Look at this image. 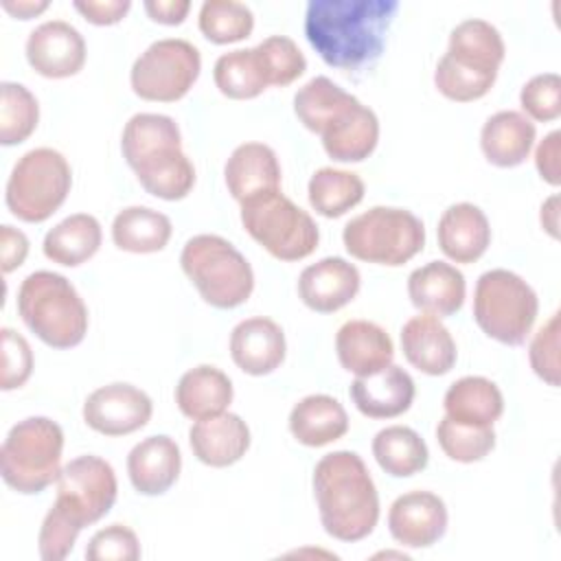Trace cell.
<instances>
[{
	"instance_id": "1",
	"label": "cell",
	"mask_w": 561,
	"mask_h": 561,
	"mask_svg": "<svg viewBox=\"0 0 561 561\" xmlns=\"http://www.w3.org/2000/svg\"><path fill=\"white\" fill-rule=\"evenodd\" d=\"M397 11V0H311L305 35L327 66L357 72L381 57Z\"/></svg>"
},
{
	"instance_id": "2",
	"label": "cell",
	"mask_w": 561,
	"mask_h": 561,
	"mask_svg": "<svg viewBox=\"0 0 561 561\" xmlns=\"http://www.w3.org/2000/svg\"><path fill=\"white\" fill-rule=\"evenodd\" d=\"M116 493V473L107 460L94 454L72 458L57 478V500L42 522L39 557L44 561L66 559L79 533L110 513Z\"/></svg>"
},
{
	"instance_id": "3",
	"label": "cell",
	"mask_w": 561,
	"mask_h": 561,
	"mask_svg": "<svg viewBox=\"0 0 561 561\" xmlns=\"http://www.w3.org/2000/svg\"><path fill=\"white\" fill-rule=\"evenodd\" d=\"M311 484L327 535L340 541H359L375 530L379 495L359 454L340 449L322 456Z\"/></svg>"
},
{
	"instance_id": "4",
	"label": "cell",
	"mask_w": 561,
	"mask_h": 561,
	"mask_svg": "<svg viewBox=\"0 0 561 561\" xmlns=\"http://www.w3.org/2000/svg\"><path fill=\"white\" fill-rule=\"evenodd\" d=\"M504 55V39L491 22L462 20L449 33L447 53L434 70V85L449 101H478L493 88Z\"/></svg>"
},
{
	"instance_id": "5",
	"label": "cell",
	"mask_w": 561,
	"mask_h": 561,
	"mask_svg": "<svg viewBox=\"0 0 561 561\" xmlns=\"http://www.w3.org/2000/svg\"><path fill=\"white\" fill-rule=\"evenodd\" d=\"M18 313L53 348H72L88 333V307L75 285L57 272L39 270L22 280Z\"/></svg>"
},
{
	"instance_id": "6",
	"label": "cell",
	"mask_w": 561,
	"mask_h": 561,
	"mask_svg": "<svg viewBox=\"0 0 561 561\" xmlns=\"http://www.w3.org/2000/svg\"><path fill=\"white\" fill-rule=\"evenodd\" d=\"M64 430L48 416L18 421L0 447V473L7 486L33 495L61 473Z\"/></svg>"
},
{
	"instance_id": "7",
	"label": "cell",
	"mask_w": 561,
	"mask_h": 561,
	"mask_svg": "<svg viewBox=\"0 0 561 561\" xmlns=\"http://www.w3.org/2000/svg\"><path fill=\"white\" fill-rule=\"evenodd\" d=\"M180 265L204 302L217 309L243 305L254 289L252 265L219 234L191 237L182 248Z\"/></svg>"
},
{
	"instance_id": "8",
	"label": "cell",
	"mask_w": 561,
	"mask_h": 561,
	"mask_svg": "<svg viewBox=\"0 0 561 561\" xmlns=\"http://www.w3.org/2000/svg\"><path fill=\"white\" fill-rule=\"evenodd\" d=\"M342 241L357 261L397 267L423 250L425 228L408 208L373 206L344 226Z\"/></svg>"
},
{
	"instance_id": "9",
	"label": "cell",
	"mask_w": 561,
	"mask_h": 561,
	"mask_svg": "<svg viewBox=\"0 0 561 561\" xmlns=\"http://www.w3.org/2000/svg\"><path fill=\"white\" fill-rule=\"evenodd\" d=\"M539 313L535 289L511 270L480 274L473 289V320L493 340L519 346L533 331Z\"/></svg>"
},
{
	"instance_id": "10",
	"label": "cell",
	"mask_w": 561,
	"mask_h": 561,
	"mask_svg": "<svg viewBox=\"0 0 561 561\" xmlns=\"http://www.w3.org/2000/svg\"><path fill=\"white\" fill-rule=\"evenodd\" d=\"M72 171L68 160L50 147L26 151L7 180L4 202L13 217L39 224L46 221L68 197Z\"/></svg>"
},
{
	"instance_id": "11",
	"label": "cell",
	"mask_w": 561,
	"mask_h": 561,
	"mask_svg": "<svg viewBox=\"0 0 561 561\" xmlns=\"http://www.w3.org/2000/svg\"><path fill=\"white\" fill-rule=\"evenodd\" d=\"M241 224L245 232L278 261H300L309 256L320 241V230L311 215L280 191L243 202Z\"/></svg>"
},
{
	"instance_id": "12",
	"label": "cell",
	"mask_w": 561,
	"mask_h": 561,
	"mask_svg": "<svg viewBox=\"0 0 561 561\" xmlns=\"http://www.w3.org/2000/svg\"><path fill=\"white\" fill-rule=\"evenodd\" d=\"M202 55L195 44L180 37H164L145 48L131 66V90L145 101H180L197 81Z\"/></svg>"
},
{
	"instance_id": "13",
	"label": "cell",
	"mask_w": 561,
	"mask_h": 561,
	"mask_svg": "<svg viewBox=\"0 0 561 561\" xmlns=\"http://www.w3.org/2000/svg\"><path fill=\"white\" fill-rule=\"evenodd\" d=\"M153 403L149 394L131 383H107L88 394L83 421L103 436H125L149 423Z\"/></svg>"
},
{
	"instance_id": "14",
	"label": "cell",
	"mask_w": 561,
	"mask_h": 561,
	"mask_svg": "<svg viewBox=\"0 0 561 561\" xmlns=\"http://www.w3.org/2000/svg\"><path fill=\"white\" fill-rule=\"evenodd\" d=\"M26 59L37 75L66 79L83 68L85 39L70 22L48 20L28 33Z\"/></svg>"
},
{
	"instance_id": "15",
	"label": "cell",
	"mask_w": 561,
	"mask_h": 561,
	"mask_svg": "<svg viewBox=\"0 0 561 561\" xmlns=\"http://www.w3.org/2000/svg\"><path fill=\"white\" fill-rule=\"evenodd\" d=\"M447 506L432 491H408L388 508V530L399 546L430 548L447 530Z\"/></svg>"
},
{
	"instance_id": "16",
	"label": "cell",
	"mask_w": 561,
	"mask_h": 561,
	"mask_svg": "<svg viewBox=\"0 0 561 561\" xmlns=\"http://www.w3.org/2000/svg\"><path fill=\"white\" fill-rule=\"evenodd\" d=\"M359 110L362 103L357 96L322 75L309 79L294 94V112L298 121L322 140L342 129Z\"/></svg>"
},
{
	"instance_id": "17",
	"label": "cell",
	"mask_w": 561,
	"mask_h": 561,
	"mask_svg": "<svg viewBox=\"0 0 561 561\" xmlns=\"http://www.w3.org/2000/svg\"><path fill=\"white\" fill-rule=\"evenodd\" d=\"M359 285L362 276L353 263L342 256H324L300 272L298 296L309 309L333 313L357 296Z\"/></svg>"
},
{
	"instance_id": "18",
	"label": "cell",
	"mask_w": 561,
	"mask_h": 561,
	"mask_svg": "<svg viewBox=\"0 0 561 561\" xmlns=\"http://www.w3.org/2000/svg\"><path fill=\"white\" fill-rule=\"evenodd\" d=\"M285 333L278 322L265 316L241 320L230 333L232 362L252 377L274 373L285 359Z\"/></svg>"
},
{
	"instance_id": "19",
	"label": "cell",
	"mask_w": 561,
	"mask_h": 561,
	"mask_svg": "<svg viewBox=\"0 0 561 561\" xmlns=\"http://www.w3.org/2000/svg\"><path fill=\"white\" fill-rule=\"evenodd\" d=\"M348 394L364 416L394 419L410 410L416 388L408 370L397 364H388L373 375L355 377Z\"/></svg>"
},
{
	"instance_id": "20",
	"label": "cell",
	"mask_w": 561,
	"mask_h": 561,
	"mask_svg": "<svg viewBox=\"0 0 561 561\" xmlns=\"http://www.w3.org/2000/svg\"><path fill=\"white\" fill-rule=\"evenodd\" d=\"M182 454L167 434L147 436L127 454V473L140 495H162L180 478Z\"/></svg>"
},
{
	"instance_id": "21",
	"label": "cell",
	"mask_w": 561,
	"mask_h": 561,
	"mask_svg": "<svg viewBox=\"0 0 561 561\" xmlns=\"http://www.w3.org/2000/svg\"><path fill=\"white\" fill-rule=\"evenodd\" d=\"M401 351L410 366L438 377L456 364V342L449 329L434 316H414L401 329Z\"/></svg>"
},
{
	"instance_id": "22",
	"label": "cell",
	"mask_w": 561,
	"mask_h": 561,
	"mask_svg": "<svg viewBox=\"0 0 561 561\" xmlns=\"http://www.w3.org/2000/svg\"><path fill=\"white\" fill-rule=\"evenodd\" d=\"M188 443L199 462L221 469L245 456L250 447V427L239 414L221 412L195 421L188 430Z\"/></svg>"
},
{
	"instance_id": "23",
	"label": "cell",
	"mask_w": 561,
	"mask_h": 561,
	"mask_svg": "<svg viewBox=\"0 0 561 561\" xmlns=\"http://www.w3.org/2000/svg\"><path fill=\"white\" fill-rule=\"evenodd\" d=\"M224 178L228 193L239 202H248L263 193L280 191V164L272 147L263 142L239 145L226 167Z\"/></svg>"
},
{
	"instance_id": "24",
	"label": "cell",
	"mask_w": 561,
	"mask_h": 561,
	"mask_svg": "<svg viewBox=\"0 0 561 561\" xmlns=\"http://www.w3.org/2000/svg\"><path fill=\"white\" fill-rule=\"evenodd\" d=\"M467 294L462 272L445 261H430L408 276V296L412 305L434 318L456 313Z\"/></svg>"
},
{
	"instance_id": "25",
	"label": "cell",
	"mask_w": 561,
	"mask_h": 561,
	"mask_svg": "<svg viewBox=\"0 0 561 561\" xmlns=\"http://www.w3.org/2000/svg\"><path fill=\"white\" fill-rule=\"evenodd\" d=\"M335 353L344 370L366 377L392 364L394 344L383 327L370 320H348L335 333Z\"/></svg>"
},
{
	"instance_id": "26",
	"label": "cell",
	"mask_w": 561,
	"mask_h": 561,
	"mask_svg": "<svg viewBox=\"0 0 561 561\" xmlns=\"http://www.w3.org/2000/svg\"><path fill=\"white\" fill-rule=\"evenodd\" d=\"M436 237L443 254L449 261L473 263L491 243V226L482 208L469 202H458L443 210Z\"/></svg>"
},
{
	"instance_id": "27",
	"label": "cell",
	"mask_w": 561,
	"mask_h": 561,
	"mask_svg": "<svg viewBox=\"0 0 561 561\" xmlns=\"http://www.w3.org/2000/svg\"><path fill=\"white\" fill-rule=\"evenodd\" d=\"M535 138V123L526 114L517 110H502L489 116L482 125L480 149L493 167L511 169L530 156Z\"/></svg>"
},
{
	"instance_id": "28",
	"label": "cell",
	"mask_w": 561,
	"mask_h": 561,
	"mask_svg": "<svg viewBox=\"0 0 561 561\" xmlns=\"http://www.w3.org/2000/svg\"><path fill=\"white\" fill-rule=\"evenodd\" d=\"M232 397L234 390L230 377L213 364H199L186 370L175 386V403L180 412L193 421L226 412Z\"/></svg>"
},
{
	"instance_id": "29",
	"label": "cell",
	"mask_w": 561,
	"mask_h": 561,
	"mask_svg": "<svg viewBox=\"0 0 561 561\" xmlns=\"http://www.w3.org/2000/svg\"><path fill=\"white\" fill-rule=\"evenodd\" d=\"M291 436L307 447H324L348 432L342 403L329 394H307L289 412Z\"/></svg>"
},
{
	"instance_id": "30",
	"label": "cell",
	"mask_w": 561,
	"mask_h": 561,
	"mask_svg": "<svg viewBox=\"0 0 561 561\" xmlns=\"http://www.w3.org/2000/svg\"><path fill=\"white\" fill-rule=\"evenodd\" d=\"M445 416L467 425H493L504 412L500 388L480 375L456 379L443 399Z\"/></svg>"
},
{
	"instance_id": "31",
	"label": "cell",
	"mask_w": 561,
	"mask_h": 561,
	"mask_svg": "<svg viewBox=\"0 0 561 561\" xmlns=\"http://www.w3.org/2000/svg\"><path fill=\"white\" fill-rule=\"evenodd\" d=\"M101 241L99 219L88 213H75L46 232L42 250L53 263L77 267L99 252Z\"/></svg>"
},
{
	"instance_id": "32",
	"label": "cell",
	"mask_w": 561,
	"mask_h": 561,
	"mask_svg": "<svg viewBox=\"0 0 561 561\" xmlns=\"http://www.w3.org/2000/svg\"><path fill=\"white\" fill-rule=\"evenodd\" d=\"M173 232L171 219L149 206H127L112 221V241L118 250L151 254L164 250Z\"/></svg>"
},
{
	"instance_id": "33",
	"label": "cell",
	"mask_w": 561,
	"mask_h": 561,
	"mask_svg": "<svg viewBox=\"0 0 561 561\" xmlns=\"http://www.w3.org/2000/svg\"><path fill=\"white\" fill-rule=\"evenodd\" d=\"M140 186L160 199H184L195 184V167L182 149L156 153L131 167Z\"/></svg>"
},
{
	"instance_id": "34",
	"label": "cell",
	"mask_w": 561,
	"mask_h": 561,
	"mask_svg": "<svg viewBox=\"0 0 561 561\" xmlns=\"http://www.w3.org/2000/svg\"><path fill=\"white\" fill-rule=\"evenodd\" d=\"M121 149L125 162L134 167L156 153L182 149V134L171 116L140 112L125 123Z\"/></svg>"
},
{
	"instance_id": "35",
	"label": "cell",
	"mask_w": 561,
	"mask_h": 561,
	"mask_svg": "<svg viewBox=\"0 0 561 561\" xmlns=\"http://www.w3.org/2000/svg\"><path fill=\"white\" fill-rule=\"evenodd\" d=\"M377 465L392 478H410L427 467L430 451L419 432L408 425H388L373 438Z\"/></svg>"
},
{
	"instance_id": "36",
	"label": "cell",
	"mask_w": 561,
	"mask_h": 561,
	"mask_svg": "<svg viewBox=\"0 0 561 561\" xmlns=\"http://www.w3.org/2000/svg\"><path fill=\"white\" fill-rule=\"evenodd\" d=\"M307 195L318 215L335 219L364 199V182L353 171L322 167L311 175Z\"/></svg>"
},
{
	"instance_id": "37",
	"label": "cell",
	"mask_w": 561,
	"mask_h": 561,
	"mask_svg": "<svg viewBox=\"0 0 561 561\" xmlns=\"http://www.w3.org/2000/svg\"><path fill=\"white\" fill-rule=\"evenodd\" d=\"M213 79L219 92L234 101L254 99L267 88L254 48H237L219 55L213 68Z\"/></svg>"
},
{
	"instance_id": "38",
	"label": "cell",
	"mask_w": 561,
	"mask_h": 561,
	"mask_svg": "<svg viewBox=\"0 0 561 561\" xmlns=\"http://www.w3.org/2000/svg\"><path fill=\"white\" fill-rule=\"evenodd\" d=\"M39 105L33 92L13 81L0 83V142L20 145L37 127Z\"/></svg>"
},
{
	"instance_id": "39",
	"label": "cell",
	"mask_w": 561,
	"mask_h": 561,
	"mask_svg": "<svg viewBox=\"0 0 561 561\" xmlns=\"http://www.w3.org/2000/svg\"><path fill=\"white\" fill-rule=\"evenodd\" d=\"M197 26L213 44H232L252 33L254 13L237 0H206L199 9Z\"/></svg>"
},
{
	"instance_id": "40",
	"label": "cell",
	"mask_w": 561,
	"mask_h": 561,
	"mask_svg": "<svg viewBox=\"0 0 561 561\" xmlns=\"http://www.w3.org/2000/svg\"><path fill=\"white\" fill-rule=\"evenodd\" d=\"M436 440L447 458L478 462L495 447V432L493 425H467L443 416L436 425Z\"/></svg>"
},
{
	"instance_id": "41",
	"label": "cell",
	"mask_w": 561,
	"mask_h": 561,
	"mask_svg": "<svg viewBox=\"0 0 561 561\" xmlns=\"http://www.w3.org/2000/svg\"><path fill=\"white\" fill-rule=\"evenodd\" d=\"M267 85H289L307 70V59L287 35H270L254 46Z\"/></svg>"
},
{
	"instance_id": "42",
	"label": "cell",
	"mask_w": 561,
	"mask_h": 561,
	"mask_svg": "<svg viewBox=\"0 0 561 561\" xmlns=\"http://www.w3.org/2000/svg\"><path fill=\"white\" fill-rule=\"evenodd\" d=\"M522 110L537 123H550L561 116V77L541 72L528 79L519 92Z\"/></svg>"
},
{
	"instance_id": "43",
	"label": "cell",
	"mask_w": 561,
	"mask_h": 561,
	"mask_svg": "<svg viewBox=\"0 0 561 561\" xmlns=\"http://www.w3.org/2000/svg\"><path fill=\"white\" fill-rule=\"evenodd\" d=\"M88 561H136L140 559V541L125 524H110L92 535L85 548Z\"/></svg>"
},
{
	"instance_id": "44",
	"label": "cell",
	"mask_w": 561,
	"mask_h": 561,
	"mask_svg": "<svg viewBox=\"0 0 561 561\" xmlns=\"http://www.w3.org/2000/svg\"><path fill=\"white\" fill-rule=\"evenodd\" d=\"M528 359L530 368L539 379H543L552 388L559 386V313H552L548 322L539 327L530 342Z\"/></svg>"
},
{
	"instance_id": "45",
	"label": "cell",
	"mask_w": 561,
	"mask_h": 561,
	"mask_svg": "<svg viewBox=\"0 0 561 561\" xmlns=\"http://www.w3.org/2000/svg\"><path fill=\"white\" fill-rule=\"evenodd\" d=\"M2 370H0V388L15 390L24 386L33 373V351L24 335L4 327L2 331Z\"/></svg>"
},
{
	"instance_id": "46",
	"label": "cell",
	"mask_w": 561,
	"mask_h": 561,
	"mask_svg": "<svg viewBox=\"0 0 561 561\" xmlns=\"http://www.w3.org/2000/svg\"><path fill=\"white\" fill-rule=\"evenodd\" d=\"M72 7L96 26H110L121 22L131 9L129 0H75Z\"/></svg>"
},
{
	"instance_id": "47",
	"label": "cell",
	"mask_w": 561,
	"mask_h": 561,
	"mask_svg": "<svg viewBox=\"0 0 561 561\" xmlns=\"http://www.w3.org/2000/svg\"><path fill=\"white\" fill-rule=\"evenodd\" d=\"M559 145H561V131H550L535 151V167L543 182L550 186L561 184V169H559Z\"/></svg>"
},
{
	"instance_id": "48",
	"label": "cell",
	"mask_w": 561,
	"mask_h": 561,
	"mask_svg": "<svg viewBox=\"0 0 561 561\" xmlns=\"http://www.w3.org/2000/svg\"><path fill=\"white\" fill-rule=\"evenodd\" d=\"M0 254H2V272L4 274L18 270L28 254L26 234L9 224H2L0 226Z\"/></svg>"
},
{
	"instance_id": "49",
	"label": "cell",
	"mask_w": 561,
	"mask_h": 561,
	"mask_svg": "<svg viewBox=\"0 0 561 561\" xmlns=\"http://www.w3.org/2000/svg\"><path fill=\"white\" fill-rule=\"evenodd\" d=\"M142 7L153 22L175 26L184 22L191 9V2L188 0H145Z\"/></svg>"
},
{
	"instance_id": "50",
	"label": "cell",
	"mask_w": 561,
	"mask_h": 561,
	"mask_svg": "<svg viewBox=\"0 0 561 561\" xmlns=\"http://www.w3.org/2000/svg\"><path fill=\"white\" fill-rule=\"evenodd\" d=\"M2 9L9 11L11 15L20 18V20H31L35 18L37 13L46 11L48 9V2L46 0H2Z\"/></svg>"
},
{
	"instance_id": "51",
	"label": "cell",
	"mask_w": 561,
	"mask_h": 561,
	"mask_svg": "<svg viewBox=\"0 0 561 561\" xmlns=\"http://www.w3.org/2000/svg\"><path fill=\"white\" fill-rule=\"evenodd\" d=\"M539 219H541V226L543 230L557 239L559 237V195H550L543 204H541V213H539Z\"/></svg>"
}]
</instances>
